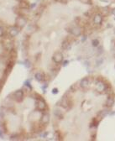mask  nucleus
<instances>
[{
	"label": "nucleus",
	"instance_id": "obj_1",
	"mask_svg": "<svg viewBox=\"0 0 115 141\" xmlns=\"http://www.w3.org/2000/svg\"><path fill=\"white\" fill-rule=\"evenodd\" d=\"M14 66V58H9L8 60V61L6 62V68H5V71H4V75L3 76L6 77L9 75V73L12 71L13 68Z\"/></svg>",
	"mask_w": 115,
	"mask_h": 141
},
{
	"label": "nucleus",
	"instance_id": "obj_2",
	"mask_svg": "<svg viewBox=\"0 0 115 141\" xmlns=\"http://www.w3.org/2000/svg\"><path fill=\"white\" fill-rule=\"evenodd\" d=\"M27 25V19L23 15H20L19 17L16 18L15 20V25L19 29L24 28L25 26H26Z\"/></svg>",
	"mask_w": 115,
	"mask_h": 141
},
{
	"label": "nucleus",
	"instance_id": "obj_3",
	"mask_svg": "<svg viewBox=\"0 0 115 141\" xmlns=\"http://www.w3.org/2000/svg\"><path fill=\"white\" fill-rule=\"evenodd\" d=\"M12 95L14 97V100H15L18 102H21L24 100V98H25V93H24V91L21 90V89L15 91L14 92H13Z\"/></svg>",
	"mask_w": 115,
	"mask_h": 141
},
{
	"label": "nucleus",
	"instance_id": "obj_4",
	"mask_svg": "<svg viewBox=\"0 0 115 141\" xmlns=\"http://www.w3.org/2000/svg\"><path fill=\"white\" fill-rule=\"evenodd\" d=\"M47 108L46 102L42 98H40L39 99L36 101V109L39 111H44Z\"/></svg>",
	"mask_w": 115,
	"mask_h": 141
},
{
	"label": "nucleus",
	"instance_id": "obj_5",
	"mask_svg": "<svg viewBox=\"0 0 115 141\" xmlns=\"http://www.w3.org/2000/svg\"><path fill=\"white\" fill-rule=\"evenodd\" d=\"M52 60L56 64H61L62 63L63 61V54L60 51H57V52L54 53L52 56Z\"/></svg>",
	"mask_w": 115,
	"mask_h": 141
},
{
	"label": "nucleus",
	"instance_id": "obj_6",
	"mask_svg": "<svg viewBox=\"0 0 115 141\" xmlns=\"http://www.w3.org/2000/svg\"><path fill=\"white\" fill-rule=\"evenodd\" d=\"M95 84H96V89H97V91H99V92L104 91L106 89H107L106 84L103 82H102V81L97 80L96 82H95Z\"/></svg>",
	"mask_w": 115,
	"mask_h": 141
},
{
	"label": "nucleus",
	"instance_id": "obj_7",
	"mask_svg": "<svg viewBox=\"0 0 115 141\" xmlns=\"http://www.w3.org/2000/svg\"><path fill=\"white\" fill-rule=\"evenodd\" d=\"M19 30L20 29L18 28L16 25H14V26H12L9 28V30H8V35L10 36V38H14V37H16V36L19 34Z\"/></svg>",
	"mask_w": 115,
	"mask_h": 141
},
{
	"label": "nucleus",
	"instance_id": "obj_8",
	"mask_svg": "<svg viewBox=\"0 0 115 141\" xmlns=\"http://www.w3.org/2000/svg\"><path fill=\"white\" fill-rule=\"evenodd\" d=\"M50 122V114L47 113H44L41 117V124L45 126Z\"/></svg>",
	"mask_w": 115,
	"mask_h": 141
},
{
	"label": "nucleus",
	"instance_id": "obj_9",
	"mask_svg": "<svg viewBox=\"0 0 115 141\" xmlns=\"http://www.w3.org/2000/svg\"><path fill=\"white\" fill-rule=\"evenodd\" d=\"M69 32H70L72 34H73L74 36H76V37H77V36H80V35H81V34H82L81 29H80L79 27H77V26L72 27V29H70V30H69Z\"/></svg>",
	"mask_w": 115,
	"mask_h": 141
},
{
	"label": "nucleus",
	"instance_id": "obj_10",
	"mask_svg": "<svg viewBox=\"0 0 115 141\" xmlns=\"http://www.w3.org/2000/svg\"><path fill=\"white\" fill-rule=\"evenodd\" d=\"M93 22H94L95 25H101L102 22H103V16H102L100 14H95L94 17H93Z\"/></svg>",
	"mask_w": 115,
	"mask_h": 141
},
{
	"label": "nucleus",
	"instance_id": "obj_11",
	"mask_svg": "<svg viewBox=\"0 0 115 141\" xmlns=\"http://www.w3.org/2000/svg\"><path fill=\"white\" fill-rule=\"evenodd\" d=\"M89 83H90V82H89L88 78L84 77L81 80V82H80V86H81L82 88H87L89 86Z\"/></svg>",
	"mask_w": 115,
	"mask_h": 141
},
{
	"label": "nucleus",
	"instance_id": "obj_12",
	"mask_svg": "<svg viewBox=\"0 0 115 141\" xmlns=\"http://www.w3.org/2000/svg\"><path fill=\"white\" fill-rule=\"evenodd\" d=\"M34 78H35L36 81L38 82H43L45 80V74L41 71H39V72H36L35 75H34Z\"/></svg>",
	"mask_w": 115,
	"mask_h": 141
},
{
	"label": "nucleus",
	"instance_id": "obj_13",
	"mask_svg": "<svg viewBox=\"0 0 115 141\" xmlns=\"http://www.w3.org/2000/svg\"><path fill=\"white\" fill-rule=\"evenodd\" d=\"M60 105H61L62 108H68V105H69L68 100H67L66 98H63L61 100V104H60Z\"/></svg>",
	"mask_w": 115,
	"mask_h": 141
},
{
	"label": "nucleus",
	"instance_id": "obj_14",
	"mask_svg": "<svg viewBox=\"0 0 115 141\" xmlns=\"http://www.w3.org/2000/svg\"><path fill=\"white\" fill-rule=\"evenodd\" d=\"M107 106L108 108H112L114 104V98H112V97H108V98L107 99V102H106Z\"/></svg>",
	"mask_w": 115,
	"mask_h": 141
},
{
	"label": "nucleus",
	"instance_id": "obj_15",
	"mask_svg": "<svg viewBox=\"0 0 115 141\" xmlns=\"http://www.w3.org/2000/svg\"><path fill=\"white\" fill-rule=\"evenodd\" d=\"M69 45H70V43H69L68 40H64L62 41V43H61V48H62L63 50H66V49L69 48Z\"/></svg>",
	"mask_w": 115,
	"mask_h": 141
},
{
	"label": "nucleus",
	"instance_id": "obj_16",
	"mask_svg": "<svg viewBox=\"0 0 115 141\" xmlns=\"http://www.w3.org/2000/svg\"><path fill=\"white\" fill-rule=\"evenodd\" d=\"M36 31V26L34 25H28L27 27V32H30V33H33Z\"/></svg>",
	"mask_w": 115,
	"mask_h": 141
},
{
	"label": "nucleus",
	"instance_id": "obj_17",
	"mask_svg": "<svg viewBox=\"0 0 115 141\" xmlns=\"http://www.w3.org/2000/svg\"><path fill=\"white\" fill-rule=\"evenodd\" d=\"M19 7H20L21 9H27L28 8H30V4H29L28 3H26V2L21 1L20 4H19Z\"/></svg>",
	"mask_w": 115,
	"mask_h": 141
},
{
	"label": "nucleus",
	"instance_id": "obj_18",
	"mask_svg": "<svg viewBox=\"0 0 115 141\" xmlns=\"http://www.w3.org/2000/svg\"><path fill=\"white\" fill-rule=\"evenodd\" d=\"M54 114L56 117H57L58 118H60V119H61V118H63V115L62 113H61V111L60 110H56L54 112Z\"/></svg>",
	"mask_w": 115,
	"mask_h": 141
},
{
	"label": "nucleus",
	"instance_id": "obj_19",
	"mask_svg": "<svg viewBox=\"0 0 115 141\" xmlns=\"http://www.w3.org/2000/svg\"><path fill=\"white\" fill-rule=\"evenodd\" d=\"M108 113H109V111H107V110H103L98 113V115H99L101 118H103V117L107 116V115L108 114Z\"/></svg>",
	"mask_w": 115,
	"mask_h": 141
},
{
	"label": "nucleus",
	"instance_id": "obj_20",
	"mask_svg": "<svg viewBox=\"0 0 115 141\" xmlns=\"http://www.w3.org/2000/svg\"><path fill=\"white\" fill-rule=\"evenodd\" d=\"M5 78L6 77L3 76V78L0 79V93H1L2 89H3V85H4V83H5Z\"/></svg>",
	"mask_w": 115,
	"mask_h": 141
},
{
	"label": "nucleus",
	"instance_id": "obj_21",
	"mask_svg": "<svg viewBox=\"0 0 115 141\" xmlns=\"http://www.w3.org/2000/svg\"><path fill=\"white\" fill-rule=\"evenodd\" d=\"M92 46H93V47H98V45H99V40H98V39L92 40Z\"/></svg>",
	"mask_w": 115,
	"mask_h": 141
},
{
	"label": "nucleus",
	"instance_id": "obj_22",
	"mask_svg": "<svg viewBox=\"0 0 115 141\" xmlns=\"http://www.w3.org/2000/svg\"><path fill=\"white\" fill-rule=\"evenodd\" d=\"M55 137L56 138V140H61V135L60 134V132L59 131H56V132H55Z\"/></svg>",
	"mask_w": 115,
	"mask_h": 141
},
{
	"label": "nucleus",
	"instance_id": "obj_23",
	"mask_svg": "<svg viewBox=\"0 0 115 141\" xmlns=\"http://www.w3.org/2000/svg\"><path fill=\"white\" fill-rule=\"evenodd\" d=\"M82 2V3L84 4H92V1L91 0H80Z\"/></svg>",
	"mask_w": 115,
	"mask_h": 141
},
{
	"label": "nucleus",
	"instance_id": "obj_24",
	"mask_svg": "<svg viewBox=\"0 0 115 141\" xmlns=\"http://www.w3.org/2000/svg\"><path fill=\"white\" fill-rule=\"evenodd\" d=\"M25 86H26V87H28L30 90H32V87H31V85H30V81H26V82H25Z\"/></svg>",
	"mask_w": 115,
	"mask_h": 141
},
{
	"label": "nucleus",
	"instance_id": "obj_25",
	"mask_svg": "<svg viewBox=\"0 0 115 141\" xmlns=\"http://www.w3.org/2000/svg\"><path fill=\"white\" fill-rule=\"evenodd\" d=\"M3 35H4V29L2 26H0V38L3 37Z\"/></svg>",
	"mask_w": 115,
	"mask_h": 141
},
{
	"label": "nucleus",
	"instance_id": "obj_26",
	"mask_svg": "<svg viewBox=\"0 0 115 141\" xmlns=\"http://www.w3.org/2000/svg\"><path fill=\"white\" fill-rule=\"evenodd\" d=\"M18 137H19V135H18V134L13 135V136H11V137H10V140H18Z\"/></svg>",
	"mask_w": 115,
	"mask_h": 141
},
{
	"label": "nucleus",
	"instance_id": "obj_27",
	"mask_svg": "<svg viewBox=\"0 0 115 141\" xmlns=\"http://www.w3.org/2000/svg\"><path fill=\"white\" fill-rule=\"evenodd\" d=\"M58 92H59V91H58V88H53V90H52L53 94H57Z\"/></svg>",
	"mask_w": 115,
	"mask_h": 141
},
{
	"label": "nucleus",
	"instance_id": "obj_28",
	"mask_svg": "<svg viewBox=\"0 0 115 141\" xmlns=\"http://www.w3.org/2000/svg\"><path fill=\"white\" fill-rule=\"evenodd\" d=\"M102 63H103V59H100L99 60H98V61H97V66H100Z\"/></svg>",
	"mask_w": 115,
	"mask_h": 141
},
{
	"label": "nucleus",
	"instance_id": "obj_29",
	"mask_svg": "<svg viewBox=\"0 0 115 141\" xmlns=\"http://www.w3.org/2000/svg\"><path fill=\"white\" fill-rule=\"evenodd\" d=\"M36 7V3H32L31 5H30V9H33L34 8H35Z\"/></svg>",
	"mask_w": 115,
	"mask_h": 141
},
{
	"label": "nucleus",
	"instance_id": "obj_30",
	"mask_svg": "<svg viewBox=\"0 0 115 141\" xmlns=\"http://www.w3.org/2000/svg\"><path fill=\"white\" fill-rule=\"evenodd\" d=\"M25 66H26L27 67H30V62L29 61V60H26V61H25Z\"/></svg>",
	"mask_w": 115,
	"mask_h": 141
},
{
	"label": "nucleus",
	"instance_id": "obj_31",
	"mask_svg": "<svg viewBox=\"0 0 115 141\" xmlns=\"http://www.w3.org/2000/svg\"><path fill=\"white\" fill-rule=\"evenodd\" d=\"M67 64H69V61H68V60H65V61L63 62V66H67Z\"/></svg>",
	"mask_w": 115,
	"mask_h": 141
},
{
	"label": "nucleus",
	"instance_id": "obj_32",
	"mask_svg": "<svg viewBox=\"0 0 115 141\" xmlns=\"http://www.w3.org/2000/svg\"><path fill=\"white\" fill-rule=\"evenodd\" d=\"M82 42H84L86 40V39H87V36H82Z\"/></svg>",
	"mask_w": 115,
	"mask_h": 141
},
{
	"label": "nucleus",
	"instance_id": "obj_33",
	"mask_svg": "<svg viewBox=\"0 0 115 141\" xmlns=\"http://www.w3.org/2000/svg\"><path fill=\"white\" fill-rule=\"evenodd\" d=\"M112 14L115 16V8H113V9H112Z\"/></svg>",
	"mask_w": 115,
	"mask_h": 141
},
{
	"label": "nucleus",
	"instance_id": "obj_34",
	"mask_svg": "<svg viewBox=\"0 0 115 141\" xmlns=\"http://www.w3.org/2000/svg\"><path fill=\"white\" fill-rule=\"evenodd\" d=\"M107 28H111V27H112V25H107Z\"/></svg>",
	"mask_w": 115,
	"mask_h": 141
},
{
	"label": "nucleus",
	"instance_id": "obj_35",
	"mask_svg": "<svg viewBox=\"0 0 115 141\" xmlns=\"http://www.w3.org/2000/svg\"><path fill=\"white\" fill-rule=\"evenodd\" d=\"M20 1H24V0H20Z\"/></svg>",
	"mask_w": 115,
	"mask_h": 141
},
{
	"label": "nucleus",
	"instance_id": "obj_36",
	"mask_svg": "<svg viewBox=\"0 0 115 141\" xmlns=\"http://www.w3.org/2000/svg\"><path fill=\"white\" fill-rule=\"evenodd\" d=\"M0 25H1V22H0Z\"/></svg>",
	"mask_w": 115,
	"mask_h": 141
},
{
	"label": "nucleus",
	"instance_id": "obj_37",
	"mask_svg": "<svg viewBox=\"0 0 115 141\" xmlns=\"http://www.w3.org/2000/svg\"><path fill=\"white\" fill-rule=\"evenodd\" d=\"M114 34H115V30H114Z\"/></svg>",
	"mask_w": 115,
	"mask_h": 141
},
{
	"label": "nucleus",
	"instance_id": "obj_38",
	"mask_svg": "<svg viewBox=\"0 0 115 141\" xmlns=\"http://www.w3.org/2000/svg\"><path fill=\"white\" fill-rule=\"evenodd\" d=\"M114 68H115V66H114Z\"/></svg>",
	"mask_w": 115,
	"mask_h": 141
},
{
	"label": "nucleus",
	"instance_id": "obj_39",
	"mask_svg": "<svg viewBox=\"0 0 115 141\" xmlns=\"http://www.w3.org/2000/svg\"><path fill=\"white\" fill-rule=\"evenodd\" d=\"M114 19H115V18H114Z\"/></svg>",
	"mask_w": 115,
	"mask_h": 141
}]
</instances>
